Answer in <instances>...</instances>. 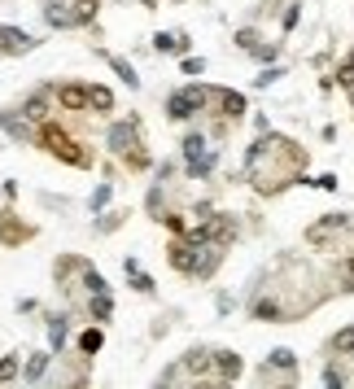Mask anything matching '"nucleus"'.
I'll return each instance as SVG.
<instances>
[{"mask_svg": "<svg viewBox=\"0 0 354 389\" xmlns=\"http://www.w3.org/2000/svg\"><path fill=\"white\" fill-rule=\"evenodd\" d=\"M206 97H210L206 88H184V92H175V97L167 101V114L171 119H193V114L206 105Z\"/></svg>", "mask_w": 354, "mask_h": 389, "instance_id": "1", "label": "nucleus"}, {"mask_svg": "<svg viewBox=\"0 0 354 389\" xmlns=\"http://www.w3.org/2000/svg\"><path fill=\"white\" fill-rule=\"evenodd\" d=\"M40 140H44V145H49L53 153H57V158H66V162H79V167H84V153H79V145H75V140H70L66 132H57V127L53 123H44V132H40Z\"/></svg>", "mask_w": 354, "mask_h": 389, "instance_id": "2", "label": "nucleus"}, {"mask_svg": "<svg viewBox=\"0 0 354 389\" xmlns=\"http://www.w3.org/2000/svg\"><path fill=\"white\" fill-rule=\"evenodd\" d=\"M31 35L27 31H18V27H0V53H27L31 49Z\"/></svg>", "mask_w": 354, "mask_h": 389, "instance_id": "3", "label": "nucleus"}, {"mask_svg": "<svg viewBox=\"0 0 354 389\" xmlns=\"http://www.w3.org/2000/svg\"><path fill=\"white\" fill-rule=\"evenodd\" d=\"M110 149H114V153L136 149V127H132V123H114V127H110Z\"/></svg>", "mask_w": 354, "mask_h": 389, "instance_id": "4", "label": "nucleus"}, {"mask_svg": "<svg viewBox=\"0 0 354 389\" xmlns=\"http://www.w3.org/2000/svg\"><path fill=\"white\" fill-rule=\"evenodd\" d=\"M153 49H158V53H184L188 40H184L180 31H171V35H158V40H153Z\"/></svg>", "mask_w": 354, "mask_h": 389, "instance_id": "5", "label": "nucleus"}, {"mask_svg": "<svg viewBox=\"0 0 354 389\" xmlns=\"http://www.w3.org/2000/svg\"><path fill=\"white\" fill-rule=\"evenodd\" d=\"M215 368L223 376H241V355H232V350H219L215 355Z\"/></svg>", "mask_w": 354, "mask_h": 389, "instance_id": "6", "label": "nucleus"}, {"mask_svg": "<svg viewBox=\"0 0 354 389\" xmlns=\"http://www.w3.org/2000/svg\"><path fill=\"white\" fill-rule=\"evenodd\" d=\"M88 105L92 110H114V92L110 88H88Z\"/></svg>", "mask_w": 354, "mask_h": 389, "instance_id": "7", "label": "nucleus"}, {"mask_svg": "<svg viewBox=\"0 0 354 389\" xmlns=\"http://www.w3.org/2000/svg\"><path fill=\"white\" fill-rule=\"evenodd\" d=\"M280 315V302L276 298H258L254 302V320H276Z\"/></svg>", "mask_w": 354, "mask_h": 389, "instance_id": "8", "label": "nucleus"}, {"mask_svg": "<svg viewBox=\"0 0 354 389\" xmlns=\"http://www.w3.org/2000/svg\"><path fill=\"white\" fill-rule=\"evenodd\" d=\"M62 105H66V110H84V105H88V92H84V88H62Z\"/></svg>", "mask_w": 354, "mask_h": 389, "instance_id": "9", "label": "nucleus"}, {"mask_svg": "<svg viewBox=\"0 0 354 389\" xmlns=\"http://www.w3.org/2000/svg\"><path fill=\"white\" fill-rule=\"evenodd\" d=\"M22 114H27V119H35V123H40L44 114H49V97H31L27 105H22Z\"/></svg>", "mask_w": 354, "mask_h": 389, "instance_id": "10", "label": "nucleus"}, {"mask_svg": "<svg viewBox=\"0 0 354 389\" xmlns=\"http://www.w3.org/2000/svg\"><path fill=\"white\" fill-rule=\"evenodd\" d=\"M223 114H228V119L245 114V97H241V92H223Z\"/></svg>", "mask_w": 354, "mask_h": 389, "instance_id": "11", "label": "nucleus"}, {"mask_svg": "<svg viewBox=\"0 0 354 389\" xmlns=\"http://www.w3.org/2000/svg\"><path fill=\"white\" fill-rule=\"evenodd\" d=\"M267 363H271V368H280V372H289L298 359H293V350H271V359H267Z\"/></svg>", "mask_w": 354, "mask_h": 389, "instance_id": "12", "label": "nucleus"}, {"mask_svg": "<svg viewBox=\"0 0 354 389\" xmlns=\"http://www.w3.org/2000/svg\"><path fill=\"white\" fill-rule=\"evenodd\" d=\"M101 341H105V337H101V328H88V333L79 337V346H84L88 355H97V350H101Z\"/></svg>", "mask_w": 354, "mask_h": 389, "instance_id": "13", "label": "nucleus"}, {"mask_svg": "<svg viewBox=\"0 0 354 389\" xmlns=\"http://www.w3.org/2000/svg\"><path fill=\"white\" fill-rule=\"evenodd\" d=\"M333 346H337V355H354V328H341Z\"/></svg>", "mask_w": 354, "mask_h": 389, "instance_id": "14", "label": "nucleus"}, {"mask_svg": "<svg viewBox=\"0 0 354 389\" xmlns=\"http://www.w3.org/2000/svg\"><path fill=\"white\" fill-rule=\"evenodd\" d=\"M44 368H49V355H35V359L27 363V381H40Z\"/></svg>", "mask_w": 354, "mask_h": 389, "instance_id": "15", "label": "nucleus"}, {"mask_svg": "<svg viewBox=\"0 0 354 389\" xmlns=\"http://www.w3.org/2000/svg\"><path fill=\"white\" fill-rule=\"evenodd\" d=\"M171 263L180 267V271H193V258H188V250H184V245H171Z\"/></svg>", "mask_w": 354, "mask_h": 389, "instance_id": "16", "label": "nucleus"}, {"mask_svg": "<svg viewBox=\"0 0 354 389\" xmlns=\"http://www.w3.org/2000/svg\"><path fill=\"white\" fill-rule=\"evenodd\" d=\"M92 298H97V302H92V315H97V320H110V311H114L110 298H105V293H92Z\"/></svg>", "mask_w": 354, "mask_h": 389, "instance_id": "17", "label": "nucleus"}, {"mask_svg": "<svg viewBox=\"0 0 354 389\" xmlns=\"http://www.w3.org/2000/svg\"><path fill=\"white\" fill-rule=\"evenodd\" d=\"M49 341H53L57 350L66 346V320H53V324H49Z\"/></svg>", "mask_w": 354, "mask_h": 389, "instance_id": "18", "label": "nucleus"}, {"mask_svg": "<svg viewBox=\"0 0 354 389\" xmlns=\"http://www.w3.org/2000/svg\"><path fill=\"white\" fill-rule=\"evenodd\" d=\"M0 237H5V241H22V237H27V228H14L9 215H5V219H0Z\"/></svg>", "mask_w": 354, "mask_h": 389, "instance_id": "19", "label": "nucleus"}, {"mask_svg": "<svg viewBox=\"0 0 354 389\" xmlns=\"http://www.w3.org/2000/svg\"><path fill=\"white\" fill-rule=\"evenodd\" d=\"M184 153H188V162L202 158V153H206V140H202V136H188V140H184Z\"/></svg>", "mask_w": 354, "mask_h": 389, "instance_id": "20", "label": "nucleus"}, {"mask_svg": "<svg viewBox=\"0 0 354 389\" xmlns=\"http://www.w3.org/2000/svg\"><path fill=\"white\" fill-rule=\"evenodd\" d=\"M92 14H97V0H79V9H75V22H88Z\"/></svg>", "mask_w": 354, "mask_h": 389, "instance_id": "21", "label": "nucleus"}, {"mask_svg": "<svg viewBox=\"0 0 354 389\" xmlns=\"http://www.w3.org/2000/svg\"><path fill=\"white\" fill-rule=\"evenodd\" d=\"M337 84H341V88H354V62H346V66L337 70Z\"/></svg>", "mask_w": 354, "mask_h": 389, "instance_id": "22", "label": "nucleus"}, {"mask_svg": "<svg viewBox=\"0 0 354 389\" xmlns=\"http://www.w3.org/2000/svg\"><path fill=\"white\" fill-rule=\"evenodd\" d=\"M18 376V359H0V381H14Z\"/></svg>", "mask_w": 354, "mask_h": 389, "instance_id": "23", "label": "nucleus"}, {"mask_svg": "<svg viewBox=\"0 0 354 389\" xmlns=\"http://www.w3.org/2000/svg\"><path fill=\"white\" fill-rule=\"evenodd\" d=\"M114 70H118V75H123V79H127V88H136V84H140V79H136V70H132V66H127V62H114Z\"/></svg>", "mask_w": 354, "mask_h": 389, "instance_id": "24", "label": "nucleus"}, {"mask_svg": "<svg viewBox=\"0 0 354 389\" xmlns=\"http://www.w3.org/2000/svg\"><path fill=\"white\" fill-rule=\"evenodd\" d=\"M84 285H88L92 293H105V280L97 276V271H88V276H84Z\"/></svg>", "mask_w": 354, "mask_h": 389, "instance_id": "25", "label": "nucleus"}, {"mask_svg": "<svg viewBox=\"0 0 354 389\" xmlns=\"http://www.w3.org/2000/svg\"><path fill=\"white\" fill-rule=\"evenodd\" d=\"M184 70H188V75H202L206 62H202V57H184Z\"/></svg>", "mask_w": 354, "mask_h": 389, "instance_id": "26", "label": "nucleus"}, {"mask_svg": "<svg viewBox=\"0 0 354 389\" xmlns=\"http://www.w3.org/2000/svg\"><path fill=\"white\" fill-rule=\"evenodd\" d=\"M236 44H241V49H245V53H250V49H254V44H258V35H254V31H241V35H236Z\"/></svg>", "mask_w": 354, "mask_h": 389, "instance_id": "27", "label": "nucleus"}, {"mask_svg": "<svg viewBox=\"0 0 354 389\" xmlns=\"http://www.w3.org/2000/svg\"><path fill=\"white\" fill-rule=\"evenodd\" d=\"M105 202H110V184H101V188H97V197H92V206H97V210H101Z\"/></svg>", "mask_w": 354, "mask_h": 389, "instance_id": "28", "label": "nucleus"}, {"mask_svg": "<svg viewBox=\"0 0 354 389\" xmlns=\"http://www.w3.org/2000/svg\"><path fill=\"white\" fill-rule=\"evenodd\" d=\"M346 276H350V285H354V258H350V263H346Z\"/></svg>", "mask_w": 354, "mask_h": 389, "instance_id": "29", "label": "nucleus"}, {"mask_svg": "<svg viewBox=\"0 0 354 389\" xmlns=\"http://www.w3.org/2000/svg\"><path fill=\"white\" fill-rule=\"evenodd\" d=\"M350 92H354V88H350Z\"/></svg>", "mask_w": 354, "mask_h": 389, "instance_id": "30", "label": "nucleus"}]
</instances>
